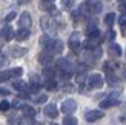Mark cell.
Instances as JSON below:
<instances>
[{
	"label": "cell",
	"instance_id": "1",
	"mask_svg": "<svg viewBox=\"0 0 126 125\" xmlns=\"http://www.w3.org/2000/svg\"><path fill=\"white\" fill-rule=\"evenodd\" d=\"M40 45L45 48L46 51L52 53V54H60V53L63 51V43H62L60 40H54V39H51L48 34H45V36L40 37Z\"/></svg>",
	"mask_w": 126,
	"mask_h": 125
},
{
	"label": "cell",
	"instance_id": "2",
	"mask_svg": "<svg viewBox=\"0 0 126 125\" xmlns=\"http://www.w3.org/2000/svg\"><path fill=\"white\" fill-rule=\"evenodd\" d=\"M40 25H42L43 31H46L48 34H55V33L59 31V25H57V22H55L54 19H51V17H42Z\"/></svg>",
	"mask_w": 126,
	"mask_h": 125
},
{
	"label": "cell",
	"instance_id": "3",
	"mask_svg": "<svg viewBox=\"0 0 126 125\" xmlns=\"http://www.w3.org/2000/svg\"><path fill=\"white\" fill-rule=\"evenodd\" d=\"M85 6H86V11L91 12V14H98V12H102V9H103L100 0H88L85 3Z\"/></svg>",
	"mask_w": 126,
	"mask_h": 125
},
{
	"label": "cell",
	"instance_id": "4",
	"mask_svg": "<svg viewBox=\"0 0 126 125\" xmlns=\"http://www.w3.org/2000/svg\"><path fill=\"white\" fill-rule=\"evenodd\" d=\"M88 85H89V88H102L103 86V77L100 76V74L94 73L91 76H88Z\"/></svg>",
	"mask_w": 126,
	"mask_h": 125
},
{
	"label": "cell",
	"instance_id": "5",
	"mask_svg": "<svg viewBox=\"0 0 126 125\" xmlns=\"http://www.w3.org/2000/svg\"><path fill=\"white\" fill-rule=\"evenodd\" d=\"M77 110V104H75L74 99H66V101L62 102V111L65 114H71Z\"/></svg>",
	"mask_w": 126,
	"mask_h": 125
},
{
	"label": "cell",
	"instance_id": "6",
	"mask_svg": "<svg viewBox=\"0 0 126 125\" xmlns=\"http://www.w3.org/2000/svg\"><path fill=\"white\" fill-rule=\"evenodd\" d=\"M80 46H81V42H80V36L79 33H74L71 37H69V48L72 49L75 54H79L80 51Z\"/></svg>",
	"mask_w": 126,
	"mask_h": 125
},
{
	"label": "cell",
	"instance_id": "7",
	"mask_svg": "<svg viewBox=\"0 0 126 125\" xmlns=\"http://www.w3.org/2000/svg\"><path fill=\"white\" fill-rule=\"evenodd\" d=\"M115 105H118V94L117 93L111 94L109 97H106L105 101L100 102V107L102 108H111V107H115Z\"/></svg>",
	"mask_w": 126,
	"mask_h": 125
},
{
	"label": "cell",
	"instance_id": "8",
	"mask_svg": "<svg viewBox=\"0 0 126 125\" xmlns=\"http://www.w3.org/2000/svg\"><path fill=\"white\" fill-rule=\"evenodd\" d=\"M57 66H59V70L63 71V73H71L72 71V63L68 59H65V57L57 59Z\"/></svg>",
	"mask_w": 126,
	"mask_h": 125
},
{
	"label": "cell",
	"instance_id": "9",
	"mask_svg": "<svg viewBox=\"0 0 126 125\" xmlns=\"http://www.w3.org/2000/svg\"><path fill=\"white\" fill-rule=\"evenodd\" d=\"M31 25H32V20H31V16H29V12H22V16L20 19H18V26L20 28H29Z\"/></svg>",
	"mask_w": 126,
	"mask_h": 125
},
{
	"label": "cell",
	"instance_id": "10",
	"mask_svg": "<svg viewBox=\"0 0 126 125\" xmlns=\"http://www.w3.org/2000/svg\"><path fill=\"white\" fill-rule=\"evenodd\" d=\"M85 117H86V121H88V122H95V121H98V119H102V117H103V111H100V110L88 111Z\"/></svg>",
	"mask_w": 126,
	"mask_h": 125
},
{
	"label": "cell",
	"instance_id": "11",
	"mask_svg": "<svg viewBox=\"0 0 126 125\" xmlns=\"http://www.w3.org/2000/svg\"><path fill=\"white\" fill-rule=\"evenodd\" d=\"M45 116L46 117H51V119H55L59 116V110L55 105H46L45 107Z\"/></svg>",
	"mask_w": 126,
	"mask_h": 125
},
{
	"label": "cell",
	"instance_id": "12",
	"mask_svg": "<svg viewBox=\"0 0 126 125\" xmlns=\"http://www.w3.org/2000/svg\"><path fill=\"white\" fill-rule=\"evenodd\" d=\"M52 53H49V51H46V53H40L39 54V62L42 65H49L52 62Z\"/></svg>",
	"mask_w": 126,
	"mask_h": 125
},
{
	"label": "cell",
	"instance_id": "13",
	"mask_svg": "<svg viewBox=\"0 0 126 125\" xmlns=\"http://www.w3.org/2000/svg\"><path fill=\"white\" fill-rule=\"evenodd\" d=\"M0 36H2V39H5V40H11L12 37H14V29L11 26H5L0 31Z\"/></svg>",
	"mask_w": 126,
	"mask_h": 125
},
{
	"label": "cell",
	"instance_id": "14",
	"mask_svg": "<svg viewBox=\"0 0 126 125\" xmlns=\"http://www.w3.org/2000/svg\"><path fill=\"white\" fill-rule=\"evenodd\" d=\"M108 53L111 56H114V57H120L122 56V48L117 45V43H111L109 48H108Z\"/></svg>",
	"mask_w": 126,
	"mask_h": 125
},
{
	"label": "cell",
	"instance_id": "15",
	"mask_svg": "<svg viewBox=\"0 0 126 125\" xmlns=\"http://www.w3.org/2000/svg\"><path fill=\"white\" fill-rule=\"evenodd\" d=\"M29 28H20L17 31V34H16V37H17V40L20 42V40H26L28 37H29Z\"/></svg>",
	"mask_w": 126,
	"mask_h": 125
},
{
	"label": "cell",
	"instance_id": "16",
	"mask_svg": "<svg viewBox=\"0 0 126 125\" xmlns=\"http://www.w3.org/2000/svg\"><path fill=\"white\" fill-rule=\"evenodd\" d=\"M26 53H28L26 48H20V46L11 48V56H14V57H22V56H25Z\"/></svg>",
	"mask_w": 126,
	"mask_h": 125
},
{
	"label": "cell",
	"instance_id": "17",
	"mask_svg": "<svg viewBox=\"0 0 126 125\" xmlns=\"http://www.w3.org/2000/svg\"><path fill=\"white\" fill-rule=\"evenodd\" d=\"M12 86L17 90V91H20V93H28V85L22 82V80H16V82H12Z\"/></svg>",
	"mask_w": 126,
	"mask_h": 125
},
{
	"label": "cell",
	"instance_id": "18",
	"mask_svg": "<svg viewBox=\"0 0 126 125\" xmlns=\"http://www.w3.org/2000/svg\"><path fill=\"white\" fill-rule=\"evenodd\" d=\"M86 34H88V37H97L100 36V31H98V28L95 26V25H89L88 26V29H86Z\"/></svg>",
	"mask_w": 126,
	"mask_h": 125
},
{
	"label": "cell",
	"instance_id": "19",
	"mask_svg": "<svg viewBox=\"0 0 126 125\" xmlns=\"http://www.w3.org/2000/svg\"><path fill=\"white\" fill-rule=\"evenodd\" d=\"M22 111L25 117H34L35 116V110L32 107H29V105H22Z\"/></svg>",
	"mask_w": 126,
	"mask_h": 125
},
{
	"label": "cell",
	"instance_id": "20",
	"mask_svg": "<svg viewBox=\"0 0 126 125\" xmlns=\"http://www.w3.org/2000/svg\"><path fill=\"white\" fill-rule=\"evenodd\" d=\"M85 48H88V49H95V48H98V42L95 40V37H89V39L85 42Z\"/></svg>",
	"mask_w": 126,
	"mask_h": 125
},
{
	"label": "cell",
	"instance_id": "21",
	"mask_svg": "<svg viewBox=\"0 0 126 125\" xmlns=\"http://www.w3.org/2000/svg\"><path fill=\"white\" fill-rule=\"evenodd\" d=\"M105 23L108 25V26H112V25L115 23V14H114V12H109V14H106V17H105Z\"/></svg>",
	"mask_w": 126,
	"mask_h": 125
},
{
	"label": "cell",
	"instance_id": "22",
	"mask_svg": "<svg viewBox=\"0 0 126 125\" xmlns=\"http://www.w3.org/2000/svg\"><path fill=\"white\" fill-rule=\"evenodd\" d=\"M8 71H9V76H11V79L20 77L22 74H23V70H22V68H12V70H8Z\"/></svg>",
	"mask_w": 126,
	"mask_h": 125
},
{
	"label": "cell",
	"instance_id": "23",
	"mask_svg": "<svg viewBox=\"0 0 126 125\" xmlns=\"http://www.w3.org/2000/svg\"><path fill=\"white\" fill-rule=\"evenodd\" d=\"M62 6H63V9H72V6H74V0H62Z\"/></svg>",
	"mask_w": 126,
	"mask_h": 125
},
{
	"label": "cell",
	"instance_id": "24",
	"mask_svg": "<svg viewBox=\"0 0 126 125\" xmlns=\"http://www.w3.org/2000/svg\"><path fill=\"white\" fill-rule=\"evenodd\" d=\"M63 124H65V125H75V124H77V119L72 117V116H66L65 119H63Z\"/></svg>",
	"mask_w": 126,
	"mask_h": 125
},
{
	"label": "cell",
	"instance_id": "25",
	"mask_svg": "<svg viewBox=\"0 0 126 125\" xmlns=\"http://www.w3.org/2000/svg\"><path fill=\"white\" fill-rule=\"evenodd\" d=\"M117 82H118V79H117V76H115V74L108 73V83H109V85H115Z\"/></svg>",
	"mask_w": 126,
	"mask_h": 125
},
{
	"label": "cell",
	"instance_id": "26",
	"mask_svg": "<svg viewBox=\"0 0 126 125\" xmlns=\"http://www.w3.org/2000/svg\"><path fill=\"white\" fill-rule=\"evenodd\" d=\"M86 80H88V76H86L85 73H80V74H77V82H79L80 85H83V83L86 82Z\"/></svg>",
	"mask_w": 126,
	"mask_h": 125
},
{
	"label": "cell",
	"instance_id": "27",
	"mask_svg": "<svg viewBox=\"0 0 126 125\" xmlns=\"http://www.w3.org/2000/svg\"><path fill=\"white\" fill-rule=\"evenodd\" d=\"M8 79H11L9 71H0V82H6Z\"/></svg>",
	"mask_w": 126,
	"mask_h": 125
},
{
	"label": "cell",
	"instance_id": "28",
	"mask_svg": "<svg viewBox=\"0 0 126 125\" xmlns=\"http://www.w3.org/2000/svg\"><path fill=\"white\" fill-rule=\"evenodd\" d=\"M9 107H11L9 102H6V101H2V102H0V111H8Z\"/></svg>",
	"mask_w": 126,
	"mask_h": 125
},
{
	"label": "cell",
	"instance_id": "29",
	"mask_svg": "<svg viewBox=\"0 0 126 125\" xmlns=\"http://www.w3.org/2000/svg\"><path fill=\"white\" fill-rule=\"evenodd\" d=\"M8 65V57L5 54H0V68H5Z\"/></svg>",
	"mask_w": 126,
	"mask_h": 125
},
{
	"label": "cell",
	"instance_id": "30",
	"mask_svg": "<svg viewBox=\"0 0 126 125\" xmlns=\"http://www.w3.org/2000/svg\"><path fill=\"white\" fill-rule=\"evenodd\" d=\"M46 99H48L46 94H40L39 97H35V102L37 104H43V102H46Z\"/></svg>",
	"mask_w": 126,
	"mask_h": 125
},
{
	"label": "cell",
	"instance_id": "31",
	"mask_svg": "<svg viewBox=\"0 0 126 125\" xmlns=\"http://www.w3.org/2000/svg\"><path fill=\"white\" fill-rule=\"evenodd\" d=\"M16 16H17V14H16L14 11H12V12H9V14L5 17V22H11V20H14V19H16Z\"/></svg>",
	"mask_w": 126,
	"mask_h": 125
},
{
	"label": "cell",
	"instance_id": "32",
	"mask_svg": "<svg viewBox=\"0 0 126 125\" xmlns=\"http://www.w3.org/2000/svg\"><path fill=\"white\" fill-rule=\"evenodd\" d=\"M120 12H122V14H126V2H122V5H120Z\"/></svg>",
	"mask_w": 126,
	"mask_h": 125
},
{
	"label": "cell",
	"instance_id": "33",
	"mask_svg": "<svg viewBox=\"0 0 126 125\" xmlns=\"http://www.w3.org/2000/svg\"><path fill=\"white\" fill-rule=\"evenodd\" d=\"M118 23H120V25H122L123 28H126V17H122L120 20H118Z\"/></svg>",
	"mask_w": 126,
	"mask_h": 125
},
{
	"label": "cell",
	"instance_id": "34",
	"mask_svg": "<svg viewBox=\"0 0 126 125\" xmlns=\"http://www.w3.org/2000/svg\"><path fill=\"white\" fill-rule=\"evenodd\" d=\"M106 37H108L109 40H112V39L115 37V33H114V31H109V33H108V36H106Z\"/></svg>",
	"mask_w": 126,
	"mask_h": 125
},
{
	"label": "cell",
	"instance_id": "35",
	"mask_svg": "<svg viewBox=\"0 0 126 125\" xmlns=\"http://www.w3.org/2000/svg\"><path fill=\"white\" fill-rule=\"evenodd\" d=\"M0 94H2V96H8V94H9V91H8V90H5V88H0Z\"/></svg>",
	"mask_w": 126,
	"mask_h": 125
},
{
	"label": "cell",
	"instance_id": "36",
	"mask_svg": "<svg viewBox=\"0 0 126 125\" xmlns=\"http://www.w3.org/2000/svg\"><path fill=\"white\" fill-rule=\"evenodd\" d=\"M42 3H54V0H42Z\"/></svg>",
	"mask_w": 126,
	"mask_h": 125
},
{
	"label": "cell",
	"instance_id": "37",
	"mask_svg": "<svg viewBox=\"0 0 126 125\" xmlns=\"http://www.w3.org/2000/svg\"><path fill=\"white\" fill-rule=\"evenodd\" d=\"M123 34H125V36H126V28H125V33H123Z\"/></svg>",
	"mask_w": 126,
	"mask_h": 125
},
{
	"label": "cell",
	"instance_id": "38",
	"mask_svg": "<svg viewBox=\"0 0 126 125\" xmlns=\"http://www.w3.org/2000/svg\"><path fill=\"white\" fill-rule=\"evenodd\" d=\"M125 77H126V71H125Z\"/></svg>",
	"mask_w": 126,
	"mask_h": 125
}]
</instances>
